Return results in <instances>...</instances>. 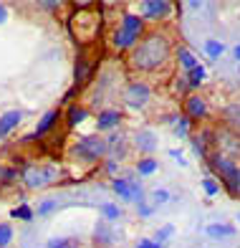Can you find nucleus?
Instances as JSON below:
<instances>
[{
    "mask_svg": "<svg viewBox=\"0 0 240 248\" xmlns=\"http://www.w3.org/2000/svg\"><path fill=\"white\" fill-rule=\"evenodd\" d=\"M169 41L162 33H150L132 48V66L139 71H154L169 59Z\"/></svg>",
    "mask_w": 240,
    "mask_h": 248,
    "instance_id": "f257e3e1",
    "label": "nucleus"
},
{
    "mask_svg": "<svg viewBox=\"0 0 240 248\" xmlns=\"http://www.w3.org/2000/svg\"><path fill=\"white\" fill-rule=\"evenodd\" d=\"M68 31L78 46H89L101 33V13L99 10H76L68 20Z\"/></svg>",
    "mask_w": 240,
    "mask_h": 248,
    "instance_id": "f03ea898",
    "label": "nucleus"
},
{
    "mask_svg": "<svg viewBox=\"0 0 240 248\" xmlns=\"http://www.w3.org/2000/svg\"><path fill=\"white\" fill-rule=\"evenodd\" d=\"M208 160L212 165V170L218 172V177L225 183V187L230 190V195H238V190H240V167L235 165V160H230V157H225L220 152H212Z\"/></svg>",
    "mask_w": 240,
    "mask_h": 248,
    "instance_id": "7ed1b4c3",
    "label": "nucleus"
},
{
    "mask_svg": "<svg viewBox=\"0 0 240 248\" xmlns=\"http://www.w3.org/2000/svg\"><path fill=\"white\" fill-rule=\"evenodd\" d=\"M74 155L86 160V162H96L106 155V142L99 134H86V137H81L74 144Z\"/></svg>",
    "mask_w": 240,
    "mask_h": 248,
    "instance_id": "20e7f679",
    "label": "nucleus"
},
{
    "mask_svg": "<svg viewBox=\"0 0 240 248\" xmlns=\"http://www.w3.org/2000/svg\"><path fill=\"white\" fill-rule=\"evenodd\" d=\"M150 96H152V89L144 81H134V84L127 86V92H124V101H127V107H132V109H142L147 101H150Z\"/></svg>",
    "mask_w": 240,
    "mask_h": 248,
    "instance_id": "39448f33",
    "label": "nucleus"
},
{
    "mask_svg": "<svg viewBox=\"0 0 240 248\" xmlns=\"http://www.w3.org/2000/svg\"><path fill=\"white\" fill-rule=\"evenodd\" d=\"M215 152H220V155H225V157H233L235 155H240V134H235V132H220V134H215Z\"/></svg>",
    "mask_w": 240,
    "mask_h": 248,
    "instance_id": "423d86ee",
    "label": "nucleus"
},
{
    "mask_svg": "<svg viewBox=\"0 0 240 248\" xmlns=\"http://www.w3.org/2000/svg\"><path fill=\"white\" fill-rule=\"evenodd\" d=\"M106 155H111L114 160H127L129 155V144H127V137L121 132H111L109 140H106Z\"/></svg>",
    "mask_w": 240,
    "mask_h": 248,
    "instance_id": "0eeeda50",
    "label": "nucleus"
},
{
    "mask_svg": "<svg viewBox=\"0 0 240 248\" xmlns=\"http://www.w3.org/2000/svg\"><path fill=\"white\" fill-rule=\"evenodd\" d=\"M134 147L139 150L144 157H152V152H157V134L150 132V129L134 132Z\"/></svg>",
    "mask_w": 240,
    "mask_h": 248,
    "instance_id": "6e6552de",
    "label": "nucleus"
},
{
    "mask_svg": "<svg viewBox=\"0 0 240 248\" xmlns=\"http://www.w3.org/2000/svg\"><path fill=\"white\" fill-rule=\"evenodd\" d=\"M172 5L167 0H147L142 3V18H150V20H159V18H167Z\"/></svg>",
    "mask_w": 240,
    "mask_h": 248,
    "instance_id": "1a4fd4ad",
    "label": "nucleus"
},
{
    "mask_svg": "<svg viewBox=\"0 0 240 248\" xmlns=\"http://www.w3.org/2000/svg\"><path fill=\"white\" fill-rule=\"evenodd\" d=\"M119 28H121L124 33H129L132 38H139L142 31H144V18H142V16H134V13H124Z\"/></svg>",
    "mask_w": 240,
    "mask_h": 248,
    "instance_id": "9d476101",
    "label": "nucleus"
},
{
    "mask_svg": "<svg viewBox=\"0 0 240 248\" xmlns=\"http://www.w3.org/2000/svg\"><path fill=\"white\" fill-rule=\"evenodd\" d=\"M185 111H187V119H205L208 117V104L197 94H192L185 99Z\"/></svg>",
    "mask_w": 240,
    "mask_h": 248,
    "instance_id": "9b49d317",
    "label": "nucleus"
},
{
    "mask_svg": "<svg viewBox=\"0 0 240 248\" xmlns=\"http://www.w3.org/2000/svg\"><path fill=\"white\" fill-rule=\"evenodd\" d=\"M119 122H121V111H117V109H104V111H99L96 129H99V132H109V129H114V127H119Z\"/></svg>",
    "mask_w": 240,
    "mask_h": 248,
    "instance_id": "f8f14e48",
    "label": "nucleus"
},
{
    "mask_svg": "<svg viewBox=\"0 0 240 248\" xmlns=\"http://www.w3.org/2000/svg\"><path fill=\"white\" fill-rule=\"evenodd\" d=\"M20 122H23V111H18V109H10V111H5V114L0 117V140L8 137V134L13 132Z\"/></svg>",
    "mask_w": 240,
    "mask_h": 248,
    "instance_id": "ddd939ff",
    "label": "nucleus"
},
{
    "mask_svg": "<svg viewBox=\"0 0 240 248\" xmlns=\"http://www.w3.org/2000/svg\"><path fill=\"white\" fill-rule=\"evenodd\" d=\"M205 233H208L212 241H227V238H233V235H235V228L230 223H210Z\"/></svg>",
    "mask_w": 240,
    "mask_h": 248,
    "instance_id": "4468645a",
    "label": "nucleus"
},
{
    "mask_svg": "<svg viewBox=\"0 0 240 248\" xmlns=\"http://www.w3.org/2000/svg\"><path fill=\"white\" fill-rule=\"evenodd\" d=\"M23 177H26L28 187H41L51 180V170H36V167H30V170L23 172Z\"/></svg>",
    "mask_w": 240,
    "mask_h": 248,
    "instance_id": "2eb2a0df",
    "label": "nucleus"
},
{
    "mask_svg": "<svg viewBox=\"0 0 240 248\" xmlns=\"http://www.w3.org/2000/svg\"><path fill=\"white\" fill-rule=\"evenodd\" d=\"M86 117H89L86 107H78V104L68 107V111H66V127H68V129H74L76 124H81V122H84Z\"/></svg>",
    "mask_w": 240,
    "mask_h": 248,
    "instance_id": "dca6fc26",
    "label": "nucleus"
},
{
    "mask_svg": "<svg viewBox=\"0 0 240 248\" xmlns=\"http://www.w3.org/2000/svg\"><path fill=\"white\" fill-rule=\"evenodd\" d=\"M56 119H59V111H45V114H43V119L38 122L36 132H33V137H36V140L45 137V134H48V129H51L53 124H56Z\"/></svg>",
    "mask_w": 240,
    "mask_h": 248,
    "instance_id": "f3484780",
    "label": "nucleus"
},
{
    "mask_svg": "<svg viewBox=\"0 0 240 248\" xmlns=\"http://www.w3.org/2000/svg\"><path fill=\"white\" fill-rule=\"evenodd\" d=\"M223 119H225L227 124H230V132L240 134V104H230V107H225Z\"/></svg>",
    "mask_w": 240,
    "mask_h": 248,
    "instance_id": "a211bd4d",
    "label": "nucleus"
},
{
    "mask_svg": "<svg viewBox=\"0 0 240 248\" xmlns=\"http://www.w3.org/2000/svg\"><path fill=\"white\" fill-rule=\"evenodd\" d=\"M111 187H114V193H117L124 202H132V187H129V177H117L111 183Z\"/></svg>",
    "mask_w": 240,
    "mask_h": 248,
    "instance_id": "6ab92c4d",
    "label": "nucleus"
},
{
    "mask_svg": "<svg viewBox=\"0 0 240 248\" xmlns=\"http://www.w3.org/2000/svg\"><path fill=\"white\" fill-rule=\"evenodd\" d=\"M111 41H114V46H117L119 51H121V48H134V46H136V38H132L129 33H124L121 28H117V31H114Z\"/></svg>",
    "mask_w": 240,
    "mask_h": 248,
    "instance_id": "aec40b11",
    "label": "nucleus"
},
{
    "mask_svg": "<svg viewBox=\"0 0 240 248\" xmlns=\"http://www.w3.org/2000/svg\"><path fill=\"white\" fill-rule=\"evenodd\" d=\"M157 167H159V162L154 160V157H142V160L136 162V172H139L142 177H150V175L157 172Z\"/></svg>",
    "mask_w": 240,
    "mask_h": 248,
    "instance_id": "412c9836",
    "label": "nucleus"
},
{
    "mask_svg": "<svg viewBox=\"0 0 240 248\" xmlns=\"http://www.w3.org/2000/svg\"><path fill=\"white\" fill-rule=\"evenodd\" d=\"M94 241H96V243H101V246H106V243H111V241H114V235H111L109 225H106L104 220H99V223H96V228H94Z\"/></svg>",
    "mask_w": 240,
    "mask_h": 248,
    "instance_id": "4be33fe9",
    "label": "nucleus"
},
{
    "mask_svg": "<svg viewBox=\"0 0 240 248\" xmlns=\"http://www.w3.org/2000/svg\"><path fill=\"white\" fill-rule=\"evenodd\" d=\"M177 61H180V66H182V74H187V71H192V69L197 66L195 56H192L187 48H177Z\"/></svg>",
    "mask_w": 240,
    "mask_h": 248,
    "instance_id": "5701e85b",
    "label": "nucleus"
},
{
    "mask_svg": "<svg viewBox=\"0 0 240 248\" xmlns=\"http://www.w3.org/2000/svg\"><path fill=\"white\" fill-rule=\"evenodd\" d=\"M187 76V81H190V89H197L202 81H205V76H208V71H205V66H195V69H192V71H187L185 74Z\"/></svg>",
    "mask_w": 240,
    "mask_h": 248,
    "instance_id": "b1692460",
    "label": "nucleus"
},
{
    "mask_svg": "<svg viewBox=\"0 0 240 248\" xmlns=\"http://www.w3.org/2000/svg\"><path fill=\"white\" fill-rule=\"evenodd\" d=\"M223 51H225L223 41H215V38H210L208 43H205V53H208L210 59H220V56H223Z\"/></svg>",
    "mask_w": 240,
    "mask_h": 248,
    "instance_id": "393cba45",
    "label": "nucleus"
},
{
    "mask_svg": "<svg viewBox=\"0 0 240 248\" xmlns=\"http://www.w3.org/2000/svg\"><path fill=\"white\" fill-rule=\"evenodd\" d=\"M101 216H104V220H119L121 208L114 205V202H104V205H101Z\"/></svg>",
    "mask_w": 240,
    "mask_h": 248,
    "instance_id": "a878e982",
    "label": "nucleus"
},
{
    "mask_svg": "<svg viewBox=\"0 0 240 248\" xmlns=\"http://www.w3.org/2000/svg\"><path fill=\"white\" fill-rule=\"evenodd\" d=\"M10 241H13V228H10V223H0V248H8Z\"/></svg>",
    "mask_w": 240,
    "mask_h": 248,
    "instance_id": "bb28decb",
    "label": "nucleus"
},
{
    "mask_svg": "<svg viewBox=\"0 0 240 248\" xmlns=\"http://www.w3.org/2000/svg\"><path fill=\"white\" fill-rule=\"evenodd\" d=\"M172 233H175V225H172V223H167V225H162V228L157 231L154 241H157V243H165V241H169V238H172Z\"/></svg>",
    "mask_w": 240,
    "mask_h": 248,
    "instance_id": "cd10ccee",
    "label": "nucleus"
},
{
    "mask_svg": "<svg viewBox=\"0 0 240 248\" xmlns=\"http://www.w3.org/2000/svg\"><path fill=\"white\" fill-rule=\"evenodd\" d=\"M202 187H205V193H208L210 198H215V195L220 193V183H218V180H212V177H205L202 180Z\"/></svg>",
    "mask_w": 240,
    "mask_h": 248,
    "instance_id": "c85d7f7f",
    "label": "nucleus"
},
{
    "mask_svg": "<svg viewBox=\"0 0 240 248\" xmlns=\"http://www.w3.org/2000/svg\"><path fill=\"white\" fill-rule=\"evenodd\" d=\"M10 216H13V218H20V220H33V210H30L28 205H18V208L10 210Z\"/></svg>",
    "mask_w": 240,
    "mask_h": 248,
    "instance_id": "c756f323",
    "label": "nucleus"
},
{
    "mask_svg": "<svg viewBox=\"0 0 240 248\" xmlns=\"http://www.w3.org/2000/svg\"><path fill=\"white\" fill-rule=\"evenodd\" d=\"M167 200H169V193H167L165 187H157L154 193H152V202H154V205H165Z\"/></svg>",
    "mask_w": 240,
    "mask_h": 248,
    "instance_id": "7c9ffc66",
    "label": "nucleus"
},
{
    "mask_svg": "<svg viewBox=\"0 0 240 248\" xmlns=\"http://www.w3.org/2000/svg\"><path fill=\"white\" fill-rule=\"evenodd\" d=\"M76 246V241H68V238H51L48 241V248H71Z\"/></svg>",
    "mask_w": 240,
    "mask_h": 248,
    "instance_id": "2f4dec72",
    "label": "nucleus"
},
{
    "mask_svg": "<svg viewBox=\"0 0 240 248\" xmlns=\"http://www.w3.org/2000/svg\"><path fill=\"white\" fill-rule=\"evenodd\" d=\"M187 127H190V119H187V117H182V119H177V127H175V134H177V137H185V134H187Z\"/></svg>",
    "mask_w": 240,
    "mask_h": 248,
    "instance_id": "473e14b6",
    "label": "nucleus"
},
{
    "mask_svg": "<svg viewBox=\"0 0 240 248\" xmlns=\"http://www.w3.org/2000/svg\"><path fill=\"white\" fill-rule=\"evenodd\" d=\"M56 208V200H43L38 205V216H48V213Z\"/></svg>",
    "mask_w": 240,
    "mask_h": 248,
    "instance_id": "72a5a7b5",
    "label": "nucleus"
},
{
    "mask_svg": "<svg viewBox=\"0 0 240 248\" xmlns=\"http://www.w3.org/2000/svg\"><path fill=\"white\" fill-rule=\"evenodd\" d=\"M136 248H162V243H157L154 238H139L136 241Z\"/></svg>",
    "mask_w": 240,
    "mask_h": 248,
    "instance_id": "f704fd0d",
    "label": "nucleus"
},
{
    "mask_svg": "<svg viewBox=\"0 0 240 248\" xmlns=\"http://www.w3.org/2000/svg\"><path fill=\"white\" fill-rule=\"evenodd\" d=\"M86 74H89V63H86V61H78V63H76V81H81Z\"/></svg>",
    "mask_w": 240,
    "mask_h": 248,
    "instance_id": "c9c22d12",
    "label": "nucleus"
},
{
    "mask_svg": "<svg viewBox=\"0 0 240 248\" xmlns=\"http://www.w3.org/2000/svg\"><path fill=\"white\" fill-rule=\"evenodd\" d=\"M152 213H154L152 205H147V202H142V205H139V216H142V218H150Z\"/></svg>",
    "mask_w": 240,
    "mask_h": 248,
    "instance_id": "e433bc0d",
    "label": "nucleus"
},
{
    "mask_svg": "<svg viewBox=\"0 0 240 248\" xmlns=\"http://www.w3.org/2000/svg\"><path fill=\"white\" fill-rule=\"evenodd\" d=\"M117 167H119L117 160H109V162H106V172H109V175H117Z\"/></svg>",
    "mask_w": 240,
    "mask_h": 248,
    "instance_id": "4c0bfd02",
    "label": "nucleus"
},
{
    "mask_svg": "<svg viewBox=\"0 0 240 248\" xmlns=\"http://www.w3.org/2000/svg\"><path fill=\"white\" fill-rule=\"evenodd\" d=\"M5 20H8V8H5L3 3H0V26H3Z\"/></svg>",
    "mask_w": 240,
    "mask_h": 248,
    "instance_id": "58836bf2",
    "label": "nucleus"
},
{
    "mask_svg": "<svg viewBox=\"0 0 240 248\" xmlns=\"http://www.w3.org/2000/svg\"><path fill=\"white\" fill-rule=\"evenodd\" d=\"M233 56H235V59L240 61V43H238V46H235V51H233Z\"/></svg>",
    "mask_w": 240,
    "mask_h": 248,
    "instance_id": "ea45409f",
    "label": "nucleus"
},
{
    "mask_svg": "<svg viewBox=\"0 0 240 248\" xmlns=\"http://www.w3.org/2000/svg\"><path fill=\"white\" fill-rule=\"evenodd\" d=\"M71 248H76V246H71Z\"/></svg>",
    "mask_w": 240,
    "mask_h": 248,
    "instance_id": "a19ab883",
    "label": "nucleus"
}]
</instances>
